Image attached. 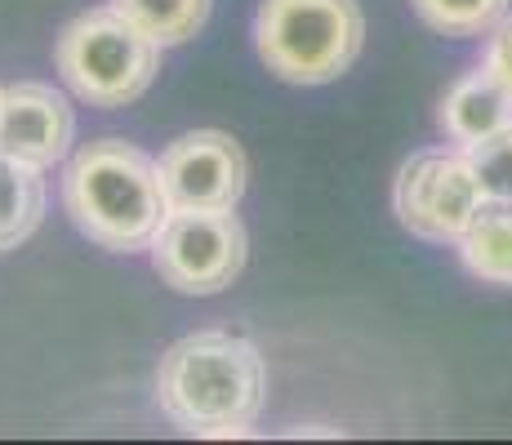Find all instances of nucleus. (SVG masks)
<instances>
[{
	"mask_svg": "<svg viewBox=\"0 0 512 445\" xmlns=\"http://www.w3.org/2000/svg\"><path fill=\"white\" fill-rule=\"evenodd\" d=\"M410 5L432 32L450 36V41H472V36H486L508 14L512 0H410Z\"/></svg>",
	"mask_w": 512,
	"mask_h": 445,
	"instance_id": "13",
	"label": "nucleus"
},
{
	"mask_svg": "<svg viewBox=\"0 0 512 445\" xmlns=\"http://www.w3.org/2000/svg\"><path fill=\"white\" fill-rule=\"evenodd\" d=\"M477 183L486 192V201H512V125H504L499 134H490L486 143L464 147Z\"/></svg>",
	"mask_w": 512,
	"mask_h": 445,
	"instance_id": "14",
	"label": "nucleus"
},
{
	"mask_svg": "<svg viewBox=\"0 0 512 445\" xmlns=\"http://www.w3.org/2000/svg\"><path fill=\"white\" fill-rule=\"evenodd\" d=\"M63 205L81 236L112 254L152 250L170 219L161 165L125 138H94L72 156L63 174Z\"/></svg>",
	"mask_w": 512,
	"mask_h": 445,
	"instance_id": "2",
	"label": "nucleus"
},
{
	"mask_svg": "<svg viewBox=\"0 0 512 445\" xmlns=\"http://www.w3.org/2000/svg\"><path fill=\"white\" fill-rule=\"evenodd\" d=\"M54 63L67 89L90 107H125L152 85L161 67V45L130 23L121 9L103 5L67 23Z\"/></svg>",
	"mask_w": 512,
	"mask_h": 445,
	"instance_id": "4",
	"label": "nucleus"
},
{
	"mask_svg": "<svg viewBox=\"0 0 512 445\" xmlns=\"http://www.w3.org/2000/svg\"><path fill=\"white\" fill-rule=\"evenodd\" d=\"M156 165H161L170 210H236V201L245 196V152L223 130L174 138Z\"/></svg>",
	"mask_w": 512,
	"mask_h": 445,
	"instance_id": "7",
	"label": "nucleus"
},
{
	"mask_svg": "<svg viewBox=\"0 0 512 445\" xmlns=\"http://www.w3.org/2000/svg\"><path fill=\"white\" fill-rule=\"evenodd\" d=\"M504 125H512V94L486 67L459 76L455 85L441 98V130L455 147L486 143L490 134H499Z\"/></svg>",
	"mask_w": 512,
	"mask_h": 445,
	"instance_id": "9",
	"label": "nucleus"
},
{
	"mask_svg": "<svg viewBox=\"0 0 512 445\" xmlns=\"http://www.w3.org/2000/svg\"><path fill=\"white\" fill-rule=\"evenodd\" d=\"M254 41L268 72L290 85L339 81L366 45V14L357 0H263Z\"/></svg>",
	"mask_w": 512,
	"mask_h": 445,
	"instance_id": "3",
	"label": "nucleus"
},
{
	"mask_svg": "<svg viewBox=\"0 0 512 445\" xmlns=\"http://www.w3.org/2000/svg\"><path fill=\"white\" fill-rule=\"evenodd\" d=\"M45 170L0 152V254L18 250L45 219Z\"/></svg>",
	"mask_w": 512,
	"mask_h": 445,
	"instance_id": "11",
	"label": "nucleus"
},
{
	"mask_svg": "<svg viewBox=\"0 0 512 445\" xmlns=\"http://www.w3.org/2000/svg\"><path fill=\"white\" fill-rule=\"evenodd\" d=\"M76 134V116L54 85L18 81L0 89V152L23 165L49 170L63 161Z\"/></svg>",
	"mask_w": 512,
	"mask_h": 445,
	"instance_id": "8",
	"label": "nucleus"
},
{
	"mask_svg": "<svg viewBox=\"0 0 512 445\" xmlns=\"http://www.w3.org/2000/svg\"><path fill=\"white\" fill-rule=\"evenodd\" d=\"M459 259L477 281L512 285V201H486L459 236Z\"/></svg>",
	"mask_w": 512,
	"mask_h": 445,
	"instance_id": "10",
	"label": "nucleus"
},
{
	"mask_svg": "<svg viewBox=\"0 0 512 445\" xmlns=\"http://www.w3.org/2000/svg\"><path fill=\"white\" fill-rule=\"evenodd\" d=\"M481 67H486V72L512 94V9L486 32V54H481Z\"/></svg>",
	"mask_w": 512,
	"mask_h": 445,
	"instance_id": "15",
	"label": "nucleus"
},
{
	"mask_svg": "<svg viewBox=\"0 0 512 445\" xmlns=\"http://www.w3.org/2000/svg\"><path fill=\"white\" fill-rule=\"evenodd\" d=\"M486 192L477 183L464 147H428L415 152L397 174V219L423 241H455L481 214Z\"/></svg>",
	"mask_w": 512,
	"mask_h": 445,
	"instance_id": "5",
	"label": "nucleus"
},
{
	"mask_svg": "<svg viewBox=\"0 0 512 445\" xmlns=\"http://www.w3.org/2000/svg\"><path fill=\"white\" fill-rule=\"evenodd\" d=\"M214 0H112L139 32H147L156 45H183L205 27Z\"/></svg>",
	"mask_w": 512,
	"mask_h": 445,
	"instance_id": "12",
	"label": "nucleus"
},
{
	"mask_svg": "<svg viewBox=\"0 0 512 445\" xmlns=\"http://www.w3.org/2000/svg\"><path fill=\"white\" fill-rule=\"evenodd\" d=\"M152 263L179 294H219L245 267V227L232 210H170L152 241Z\"/></svg>",
	"mask_w": 512,
	"mask_h": 445,
	"instance_id": "6",
	"label": "nucleus"
},
{
	"mask_svg": "<svg viewBox=\"0 0 512 445\" xmlns=\"http://www.w3.org/2000/svg\"><path fill=\"white\" fill-rule=\"evenodd\" d=\"M268 401V365L250 339L228 330H196L161 356L156 405L196 437H241Z\"/></svg>",
	"mask_w": 512,
	"mask_h": 445,
	"instance_id": "1",
	"label": "nucleus"
}]
</instances>
